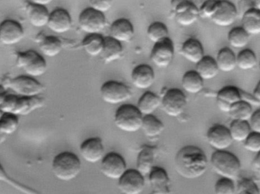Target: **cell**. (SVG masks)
<instances>
[{
	"instance_id": "1",
	"label": "cell",
	"mask_w": 260,
	"mask_h": 194,
	"mask_svg": "<svg viewBox=\"0 0 260 194\" xmlns=\"http://www.w3.org/2000/svg\"><path fill=\"white\" fill-rule=\"evenodd\" d=\"M209 166V160L203 149L196 146H186L176 154V172L186 179H197L203 176Z\"/></svg>"
},
{
	"instance_id": "2",
	"label": "cell",
	"mask_w": 260,
	"mask_h": 194,
	"mask_svg": "<svg viewBox=\"0 0 260 194\" xmlns=\"http://www.w3.org/2000/svg\"><path fill=\"white\" fill-rule=\"evenodd\" d=\"M46 100L41 96L34 98L19 97L7 92L0 99V110L5 114L27 116L45 105Z\"/></svg>"
},
{
	"instance_id": "3",
	"label": "cell",
	"mask_w": 260,
	"mask_h": 194,
	"mask_svg": "<svg viewBox=\"0 0 260 194\" xmlns=\"http://www.w3.org/2000/svg\"><path fill=\"white\" fill-rule=\"evenodd\" d=\"M82 164L76 154L62 152L58 154L52 161V172L55 178L64 182L73 181L80 174Z\"/></svg>"
},
{
	"instance_id": "4",
	"label": "cell",
	"mask_w": 260,
	"mask_h": 194,
	"mask_svg": "<svg viewBox=\"0 0 260 194\" xmlns=\"http://www.w3.org/2000/svg\"><path fill=\"white\" fill-rule=\"evenodd\" d=\"M212 170L222 178L235 181L239 178L241 164L239 158L229 151H215L210 158Z\"/></svg>"
},
{
	"instance_id": "5",
	"label": "cell",
	"mask_w": 260,
	"mask_h": 194,
	"mask_svg": "<svg viewBox=\"0 0 260 194\" xmlns=\"http://www.w3.org/2000/svg\"><path fill=\"white\" fill-rule=\"evenodd\" d=\"M143 117L137 107L126 104L116 111L114 123L120 131L133 134L142 129Z\"/></svg>"
},
{
	"instance_id": "6",
	"label": "cell",
	"mask_w": 260,
	"mask_h": 194,
	"mask_svg": "<svg viewBox=\"0 0 260 194\" xmlns=\"http://www.w3.org/2000/svg\"><path fill=\"white\" fill-rule=\"evenodd\" d=\"M3 85L11 90L15 95L24 98L38 97L46 89L45 86L36 79L27 76L7 79Z\"/></svg>"
},
{
	"instance_id": "7",
	"label": "cell",
	"mask_w": 260,
	"mask_h": 194,
	"mask_svg": "<svg viewBox=\"0 0 260 194\" xmlns=\"http://www.w3.org/2000/svg\"><path fill=\"white\" fill-rule=\"evenodd\" d=\"M16 66L31 78L40 77L45 74L47 63L42 55L35 50L16 53Z\"/></svg>"
},
{
	"instance_id": "8",
	"label": "cell",
	"mask_w": 260,
	"mask_h": 194,
	"mask_svg": "<svg viewBox=\"0 0 260 194\" xmlns=\"http://www.w3.org/2000/svg\"><path fill=\"white\" fill-rule=\"evenodd\" d=\"M160 106L167 115L178 117L186 110L187 99L184 92L179 88H170L162 97Z\"/></svg>"
},
{
	"instance_id": "9",
	"label": "cell",
	"mask_w": 260,
	"mask_h": 194,
	"mask_svg": "<svg viewBox=\"0 0 260 194\" xmlns=\"http://www.w3.org/2000/svg\"><path fill=\"white\" fill-rule=\"evenodd\" d=\"M102 100L110 105H120L127 102L132 94L129 87L123 82L108 81L101 87Z\"/></svg>"
},
{
	"instance_id": "10",
	"label": "cell",
	"mask_w": 260,
	"mask_h": 194,
	"mask_svg": "<svg viewBox=\"0 0 260 194\" xmlns=\"http://www.w3.org/2000/svg\"><path fill=\"white\" fill-rule=\"evenodd\" d=\"M107 24L105 14L88 7L84 9L79 17V25L82 31L88 35L100 34Z\"/></svg>"
},
{
	"instance_id": "11",
	"label": "cell",
	"mask_w": 260,
	"mask_h": 194,
	"mask_svg": "<svg viewBox=\"0 0 260 194\" xmlns=\"http://www.w3.org/2000/svg\"><path fill=\"white\" fill-rule=\"evenodd\" d=\"M127 171L124 158L117 152L106 154L101 161V172L106 178L119 180Z\"/></svg>"
},
{
	"instance_id": "12",
	"label": "cell",
	"mask_w": 260,
	"mask_h": 194,
	"mask_svg": "<svg viewBox=\"0 0 260 194\" xmlns=\"http://www.w3.org/2000/svg\"><path fill=\"white\" fill-rule=\"evenodd\" d=\"M172 3L174 18L180 25H192L200 18V9L192 2L174 1Z\"/></svg>"
},
{
	"instance_id": "13",
	"label": "cell",
	"mask_w": 260,
	"mask_h": 194,
	"mask_svg": "<svg viewBox=\"0 0 260 194\" xmlns=\"http://www.w3.org/2000/svg\"><path fill=\"white\" fill-rule=\"evenodd\" d=\"M174 56V43L170 38H167L160 42L154 44L150 59L156 67L165 69L171 65Z\"/></svg>"
},
{
	"instance_id": "14",
	"label": "cell",
	"mask_w": 260,
	"mask_h": 194,
	"mask_svg": "<svg viewBox=\"0 0 260 194\" xmlns=\"http://www.w3.org/2000/svg\"><path fill=\"white\" fill-rule=\"evenodd\" d=\"M145 181L136 169H127L118 180V188L123 194H141L145 189Z\"/></svg>"
},
{
	"instance_id": "15",
	"label": "cell",
	"mask_w": 260,
	"mask_h": 194,
	"mask_svg": "<svg viewBox=\"0 0 260 194\" xmlns=\"http://www.w3.org/2000/svg\"><path fill=\"white\" fill-rule=\"evenodd\" d=\"M206 139L211 147L215 151H226L234 142L229 127L221 124L211 126L206 134Z\"/></svg>"
},
{
	"instance_id": "16",
	"label": "cell",
	"mask_w": 260,
	"mask_h": 194,
	"mask_svg": "<svg viewBox=\"0 0 260 194\" xmlns=\"http://www.w3.org/2000/svg\"><path fill=\"white\" fill-rule=\"evenodd\" d=\"M24 35V28L18 21L6 19L0 23V43L3 45H15L22 41Z\"/></svg>"
},
{
	"instance_id": "17",
	"label": "cell",
	"mask_w": 260,
	"mask_h": 194,
	"mask_svg": "<svg viewBox=\"0 0 260 194\" xmlns=\"http://www.w3.org/2000/svg\"><path fill=\"white\" fill-rule=\"evenodd\" d=\"M79 151L82 158L90 164L102 161L105 155L103 141L99 137H91L85 140L80 145Z\"/></svg>"
},
{
	"instance_id": "18",
	"label": "cell",
	"mask_w": 260,
	"mask_h": 194,
	"mask_svg": "<svg viewBox=\"0 0 260 194\" xmlns=\"http://www.w3.org/2000/svg\"><path fill=\"white\" fill-rule=\"evenodd\" d=\"M238 15V9L235 4L229 1H219L218 9L211 20L215 25L229 27L235 24Z\"/></svg>"
},
{
	"instance_id": "19",
	"label": "cell",
	"mask_w": 260,
	"mask_h": 194,
	"mask_svg": "<svg viewBox=\"0 0 260 194\" xmlns=\"http://www.w3.org/2000/svg\"><path fill=\"white\" fill-rule=\"evenodd\" d=\"M243 101L242 91L232 85L221 88L216 96L217 106L220 111L229 114L233 105Z\"/></svg>"
},
{
	"instance_id": "20",
	"label": "cell",
	"mask_w": 260,
	"mask_h": 194,
	"mask_svg": "<svg viewBox=\"0 0 260 194\" xmlns=\"http://www.w3.org/2000/svg\"><path fill=\"white\" fill-rule=\"evenodd\" d=\"M73 21L68 11L62 8H57L52 11L49 17L47 27L56 34H64L72 28Z\"/></svg>"
},
{
	"instance_id": "21",
	"label": "cell",
	"mask_w": 260,
	"mask_h": 194,
	"mask_svg": "<svg viewBox=\"0 0 260 194\" xmlns=\"http://www.w3.org/2000/svg\"><path fill=\"white\" fill-rule=\"evenodd\" d=\"M148 181L152 190L151 194H171V180L163 168L154 166L148 174Z\"/></svg>"
},
{
	"instance_id": "22",
	"label": "cell",
	"mask_w": 260,
	"mask_h": 194,
	"mask_svg": "<svg viewBox=\"0 0 260 194\" xmlns=\"http://www.w3.org/2000/svg\"><path fill=\"white\" fill-rule=\"evenodd\" d=\"M24 10L32 26L43 27L47 25L50 12L46 6L37 4L34 1H26L24 2Z\"/></svg>"
},
{
	"instance_id": "23",
	"label": "cell",
	"mask_w": 260,
	"mask_h": 194,
	"mask_svg": "<svg viewBox=\"0 0 260 194\" xmlns=\"http://www.w3.org/2000/svg\"><path fill=\"white\" fill-rule=\"evenodd\" d=\"M155 80V74L152 67L148 64H140L133 69L131 73V81L136 88L148 89L152 86Z\"/></svg>"
},
{
	"instance_id": "24",
	"label": "cell",
	"mask_w": 260,
	"mask_h": 194,
	"mask_svg": "<svg viewBox=\"0 0 260 194\" xmlns=\"http://www.w3.org/2000/svg\"><path fill=\"white\" fill-rule=\"evenodd\" d=\"M135 30L131 21L119 18L111 24L110 37L120 43L129 42L134 37Z\"/></svg>"
},
{
	"instance_id": "25",
	"label": "cell",
	"mask_w": 260,
	"mask_h": 194,
	"mask_svg": "<svg viewBox=\"0 0 260 194\" xmlns=\"http://www.w3.org/2000/svg\"><path fill=\"white\" fill-rule=\"evenodd\" d=\"M182 56L192 63L197 64L205 56L203 44L196 38H189L182 44Z\"/></svg>"
},
{
	"instance_id": "26",
	"label": "cell",
	"mask_w": 260,
	"mask_h": 194,
	"mask_svg": "<svg viewBox=\"0 0 260 194\" xmlns=\"http://www.w3.org/2000/svg\"><path fill=\"white\" fill-rule=\"evenodd\" d=\"M36 41L39 45L40 50L42 54L48 57H55L58 56L63 47L61 40L57 37L52 36V35H49V36L38 35Z\"/></svg>"
},
{
	"instance_id": "27",
	"label": "cell",
	"mask_w": 260,
	"mask_h": 194,
	"mask_svg": "<svg viewBox=\"0 0 260 194\" xmlns=\"http://www.w3.org/2000/svg\"><path fill=\"white\" fill-rule=\"evenodd\" d=\"M157 153L155 148L149 146L144 147L138 155L136 170L139 171L144 176L148 175L154 167Z\"/></svg>"
},
{
	"instance_id": "28",
	"label": "cell",
	"mask_w": 260,
	"mask_h": 194,
	"mask_svg": "<svg viewBox=\"0 0 260 194\" xmlns=\"http://www.w3.org/2000/svg\"><path fill=\"white\" fill-rule=\"evenodd\" d=\"M123 49L121 43L115 41L111 37L105 38V46L101 56L106 63L118 60L123 55Z\"/></svg>"
},
{
	"instance_id": "29",
	"label": "cell",
	"mask_w": 260,
	"mask_h": 194,
	"mask_svg": "<svg viewBox=\"0 0 260 194\" xmlns=\"http://www.w3.org/2000/svg\"><path fill=\"white\" fill-rule=\"evenodd\" d=\"M242 27L250 36L260 35V11L252 7L247 9L242 18Z\"/></svg>"
},
{
	"instance_id": "30",
	"label": "cell",
	"mask_w": 260,
	"mask_h": 194,
	"mask_svg": "<svg viewBox=\"0 0 260 194\" xmlns=\"http://www.w3.org/2000/svg\"><path fill=\"white\" fill-rule=\"evenodd\" d=\"M161 105V99L157 94L146 91L144 93L137 104V108L143 116L151 115Z\"/></svg>"
},
{
	"instance_id": "31",
	"label": "cell",
	"mask_w": 260,
	"mask_h": 194,
	"mask_svg": "<svg viewBox=\"0 0 260 194\" xmlns=\"http://www.w3.org/2000/svg\"><path fill=\"white\" fill-rule=\"evenodd\" d=\"M196 72L203 80H211L218 76L219 70L215 59L210 56H205L197 64Z\"/></svg>"
},
{
	"instance_id": "32",
	"label": "cell",
	"mask_w": 260,
	"mask_h": 194,
	"mask_svg": "<svg viewBox=\"0 0 260 194\" xmlns=\"http://www.w3.org/2000/svg\"><path fill=\"white\" fill-rule=\"evenodd\" d=\"M215 61L218 70L223 73H231L237 67V56L229 47H224L218 51Z\"/></svg>"
},
{
	"instance_id": "33",
	"label": "cell",
	"mask_w": 260,
	"mask_h": 194,
	"mask_svg": "<svg viewBox=\"0 0 260 194\" xmlns=\"http://www.w3.org/2000/svg\"><path fill=\"white\" fill-rule=\"evenodd\" d=\"M82 48L89 56H101L105 46V38L101 34L88 35L82 42Z\"/></svg>"
},
{
	"instance_id": "34",
	"label": "cell",
	"mask_w": 260,
	"mask_h": 194,
	"mask_svg": "<svg viewBox=\"0 0 260 194\" xmlns=\"http://www.w3.org/2000/svg\"><path fill=\"white\" fill-rule=\"evenodd\" d=\"M182 87L189 94H198L204 88V80L196 70H189L185 73L182 78Z\"/></svg>"
},
{
	"instance_id": "35",
	"label": "cell",
	"mask_w": 260,
	"mask_h": 194,
	"mask_svg": "<svg viewBox=\"0 0 260 194\" xmlns=\"http://www.w3.org/2000/svg\"><path fill=\"white\" fill-rule=\"evenodd\" d=\"M19 126V118L16 116L5 114L0 120V146L12 134H15Z\"/></svg>"
},
{
	"instance_id": "36",
	"label": "cell",
	"mask_w": 260,
	"mask_h": 194,
	"mask_svg": "<svg viewBox=\"0 0 260 194\" xmlns=\"http://www.w3.org/2000/svg\"><path fill=\"white\" fill-rule=\"evenodd\" d=\"M142 130L145 135L148 138H155L159 137L165 131V125L162 123L161 120L151 114V115L144 116Z\"/></svg>"
},
{
	"instance_id": "37",
	"label": "cell",
	"mask_w": 260,
	"mask_h": 194,
	"mask_svg": "<svg viewBox=\"0 0 260 194\" xmlns=\"http://www.w3.org/2000/svg\"><path fill=\"white\" fill-rule=\"evenodd\" d=\"M234 142L244 143L251 134L252 131L249 122L233 120L229 127Z\"/></svg>"
},
{
	"instance_id": "38",
	"label": "cell",
	"mask_w": 260,
	"mask_h": 194,
	"mask_svg": "<svg viewBox=\"0 0 260 194\" xmlns=\"http://www.w3.org/2000/svg\"><path fill=\"white\" fill-rule=\"evenodd\" d=\"M253 113L251 105L245 101H241L232 107L229 114L233 120L249 122Z\"/></svg>"
},
{
	"instance_id": "39",
	"label": "cell",
	"mask_w": 260,
	"mask_h": 194,
	"mask_svg": "<svg viewBox=\"0 0 260 194\" xmlns=\"http://www.w3.org/2000/svg\"><path fill=\"white\" fill-rule=\"evenodd\" d=\"M250 35L242 27L232 28L228 35V41L231 47L237 49H243L247 47L250 42Z\"/></svg>"
},
{
	"instance_id": "40",
	"label": "cell",
	"mask_w": 260,
	"mask_h": 194,
	"mask_svg": "<svg viewBox=\"0 0 260 194\" xmlns=\"http://www.w3.org/2000/svg\"><path fill=\"white\" fill-rule=\"evenodd\" d=\"M257 65L256 53L250 49H244L237 56V67L240 70L247 71L253 70Z\"/></svg>"
},
{
	"instance_id": "41",
	"label": "cell",
	"mask_w": 260,
	"mask_h": 194,
	"mask_svg": "<svg viewBox=\"0 0 260 194\" xmlns=\"http://www.w3.org/2000/svg\"><path fill=\"white\" fill-rule=\"evenodd\" d=\"M0 182L5 183V184H9L11 187H13L16 190L21 192L24 194H41L38 190L32 187H28L25 184H21L18 182L16 180L13 179L9 174L5 170L4 168L0 164Z\"/></svg>"
},
{
	"instance_id": "42",
	"label": "cell",
	"mask_w": 260,
	"mask_h": 194,
	"mask_svg": "<svg viewBox=\"0 0 260 194\" xmlns=\"http://www.w3.org/2000/svg\"><path fill=\"white\" fill-rule=\"evenodd\" d=\"M147 35L150 41H152L154 44L169 38L168 27L160 21L151 23L147 30Z\"/></svg>"
},
{
	"instance_id": "43",
	"label": "cell",
	"mask_w": 260,
	"mask_h": 194,
	"mask_svg": "<svg viewBox=\"0 0 260 194\" xmlns=\"http://www.w3.org/2000/svg\"><path fill=\"white\" fill-rule=\"evenodd\" d=\"M215 194H236L235 181L228 178H220L214 187Z\"/></svg>"
},
{
	"instance_id": "44",
	"label": "cell",
	"mask_w": 260,
	"mask_h": 194,
	"mask_svg": "<svg viewBox=\"0 0 260 194\" xmlns=\"http://www.w3.org/2000/svg\"><path fill=\"white\" fill-rule=\"evenodd\" d=\"M244 148L252 153L257 154L260 152V134L252 132L247 140L244 142Z\"/></svg>"
},
{
	"instance_id": "45",
	"label": "cell",
	"mask_w": 260,
	"mask_h": 194,
	"mask_svg": "<svg viewBox=\"0 0 260 194\" xmlns=\"http://www.w3.org/2000/svg\"><path fill=\"white\" fill-rule=\"evenodd\" d=\"M219 1H206L200 9V17L206 19H212L216 12Z\"/></svg>"
},
{
	"instance_id": "46",
	"label": "cell",
	"mask_w": 260,
	"mask_h": 194,
	"mask_svg": "<svg viewBox=\"0 0 260 194\" xmlns=\"http://www.w3.org/2000/svg\"><path fill=\"white\" fill-rule=\"evenodd\" d=\"M89 4L90 7L104 14L110 10L112 6L111 2L108 1V0H93V1L89 2Z\"/></svg>"
},
{
	"instance_id": "47",
	"label": "cell",
	"mask_w": 260,
	"mask_h": 194,
	"mask_svg": "<svg viewBox=\"0 0 260 194\" xmlns=\"http://www.w3.org/2000/svg\"><path fill=\"white\" fill-rule=\"evenodd\" d=\"M249 124L251 128L252 132L260 134V109L253 113L249 120Z\"/></svg>"
},
{
	"instance_id": "48",
	"label": "cell",
	"mask_w": 260,
	"mask_h": 194,
	"mask_svg": "<svg viewBox=\"0 0 260 194\" xmlns=\"http://www.w3.org/2000/svg\"><path fill=\"white\" fill-rule=\"evenodd\" d=\"M252 168L256 174L260 175V152L259 153L256 154V156L252 163Z\"/></svg>"
},
{
	"instance_id": "49",
	"label": "cell",
	"mask_w": 260,
	"mask_h": 194,
	"mask_svg": "<svg viewBox=\"0 0 260 194\" xmlns=\"http://www.w3.org/2000/svg\"><path fill=\"white\" fill-rule=\"evenodd\" d=\"M252 95H253V98H254V99L259 102L260 105V81L259 83L257 84V85H256V88L253 90V94H252Z\"/></svg>"
},
{
	"instance_id": "50",
	"label": "cell",
	"mask_w": 260,
	"mask_h": 194,
	"mask_svg": "<svg viewBox=\"0 0 260 194\" xmlns=\"http://www.w3.org/2000/svg\"><path fill=\"white\" fill-rule=\"evenodd\" d=\"M37 4L41 5V6H47V5L50 4L51 3V1L50 0H36V1H34Z\"/></svg>"
},
{
	"instance_id": "51",
	"label": "cell",
	"mask_w": 260,
	"mask_h": 194,
	"mask_svg": "<svg viewBox=\"0 0 260 194\" xmlns=\"http://www.w3.org/2000/svg\"><path fill=\"white\" fill-rule=\"evenodd\" d=\"M8 92L7 88L3 85H0V99L3 98L4 94H6Z\"/></svg>"
},
{
	"instance_id": "52",
	"label": "cell",
	"mask_w": 260,
	"mask_h": 194,
	"mask_svg": "<svg viewBox=\"0 0 260 194\" xmlns=\"http://www.w3.org/2000/svg\"><path fill=\"white\" fill-rule=\"evenodd\" d=\"M253 8L257 9V10L260 11V1H255L254 2V6H253Z\"/></svg>"
},
{
	"instance_id": "53",
	"label": "cell",
	"mask_w": 260,
	"mask_h": 194,
	"mask_svg": "<svg viewBox=\"0 0 260 194\" xmlns=\"http://www.w3.org/2000/svg\"><path fill=\"white\" fill-rule=\"evenodd\" d=\"M5 114L3 112V111L0 110V120L3 119V117H4Z\"/></svg>"
},
{
	"instance_id": "54",
	"label": "cell",
	"mask_w": 260,
	"mask_h": 194,
	"mask_svg": "<svg viewBox=\"0 0 260 194\" xmlns=\"http://www.w3.org/2000/svg\"><path fill=\"white\" fill-rule=\"evenodd\" d=\"M259 72H260V62H259Z\"/></svg>"
}]
</instances>
